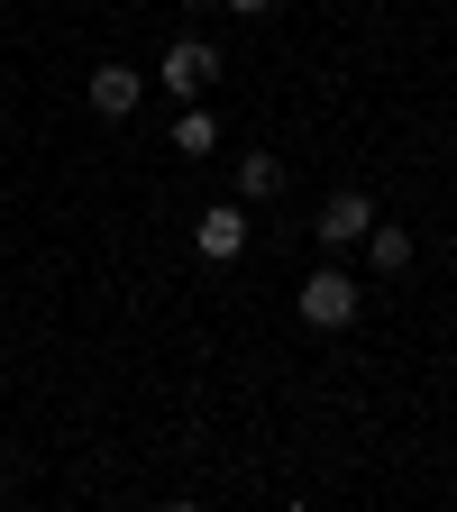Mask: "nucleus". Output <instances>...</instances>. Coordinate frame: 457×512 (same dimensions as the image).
<instances>
[{"label": "nucleus", "mask_w": 457, "mask_h": 512, "mask_svg": "<svg viewBox=\"0 0 457 512\" xmlns=\"http://www.w3.org/2000/svg\"><path fill=\"white\" fill-rule=\"evenodd\" d=\"M293 311L311 320V330H348V320L366 311V284H357L348 266H311V275H302V293H293Z\"/></svg>", "instance_id": "nucleus-1"}, {"label": "nucleus", "mask_w": 457, "mask_h": 512, "mask_svg": "<svg viewBox=\"0 0 457 512\" xmlns=\"http://www.w3.org/2000/svg\"><path fill=\"white\" fill-rule=\"evenodd\" d=\"M156 83H165L174 101H202V92L220 83V46H211V37H174L165 64H156Z\"/></svg>", "instance_id": "nucleus-2"}, {"label": "nucleus", "mask_w": 457, "mask_h": 512, "mask_svg": "<svg viewBox=\"0 0 457 512\" xmlns=\"http://www.w3.org/2000/svg\"><path fill=\"white\" fill-rule=\"evenodd\" d=\"M366 229H375V202H366L357 183H339L330 202H320V220H311V238H320V247H366Z\"/></svg>", "instance_id": "nucleus-3"}, {"label": "nucleus", "mask_w": 457, "mask_h": 512, "mask_svg": "<svg viewBox=\"0 0 457 512\" xmlns=\"http://www.w3.org/2000/svg\"><path fill=\"white\" fill-rule=\"evenodd\" d=\"M83 92H92V110H101V119H128V110L147 101V74L110 55V64H92V83H83Z\"/></svg>", "instance_id": "nucleus-4"}, {"label": "nucleus", "mask_w": 457, "mask_h": 512, "mask_svg": "<svg viewBox=\"0 0 457 512\" xmlns=\"http://www.w3.org/2000/svg\"><path fill=\"white\" fill-rule=\"evenodd\" d=\"M192 247H202L211 266H229V256H247V211H238V202H211L202 220H192Z\"/></svg>", "instance_id": "nucleus-5"}, {"label": "nucleus", "mask_w": 457, "mask_h": 512, "mask_svg": "<svg viewBox=\"0 0 457 512\" xmlns=\"http://www.w3.org/2000/svg\"><path fill=\"white\" fill-rule=\"evenodd\" d=\"M229 174H238V202H275L284 192V156H266V147H247Z\"/></svg>", "instance_id": "nucleus-6"}, {"label": "nucleus", "mask_w": 457, "mask_h": 512, "mask_svg": "<svg viewBox=\"0 0 457 512\" xmlns=\"http://www.w3.org/2000/svg\"><path fill=\"white\" fill-rule=\"evenodd\" d=\"M220 147V119L202 110V101H183V119H174V156H211Z\"/></svg>", "instance_id": "nucleus-7"}, {"label": "nucleus", "mask_w": 457, "mask_h": 512, "mask_svg": "<svg viewBox=\"0 0 457 512\" xmlns=\"http://www.w3.org/2000/svg\"><path fill=\"white\" fill-rule=\"evenodd\" d=\"M366 256H375V275H403V266H412V229L375 220V229H366Z\"/></svg>", "instance_id": "nucleus-8"}, {"label": "nucleus", "mask_w": 457, "mask_h": 512, "mask_svg": "<svg viewBox=\"0 0 457 512\" xmlns=\"http://www.w3.org/2000/svg\"><path fill=\"white\" fill-rule=\"evenodd\" d=\"M220 10H238V19H266V10H275V0H220Z\"/></svg>", "instance_id": "nucleus-9"}, {"label": "nucleus", "mask_w": 457, "mask_h": 512, "mask_svg": "<svg viewBox=\"0 0 457 512\" xmlns=\"http://www.w3.org/2000/svg\"><path fill=\"white\" fill-rule=\"evenodd\" d=\"M183 10H211V0H183Z\"/></svg>", "instance_id": "nucleus-10"}, {"label": "nucleus", "mask_w": 457, "mask_h": 512, "mask_svg": "<svg viewBox=\"0 0 457 512\" xmlns=\"http://www.w3.org/2000/svg\"><path fill=\"white\" fill-rule=\"evenodd\" d=\"M0 128H10V110H0Z\"/></svg>", "instance_id": "nucleus-11"}, {"label": "nucleus", "mask_w": 457, "mask_h": 512, "mask_svg": "<svg viewBox=\"0 0 457 512\" xmlns=\"http://www.w3.org/2000/svg\"><path fill=\"white\" fill-rule=\"evenodd\" d=\"M0 494H10V476H0Z\"/></svg>", "instance_id": "nucleus-12"}]
</instances>
